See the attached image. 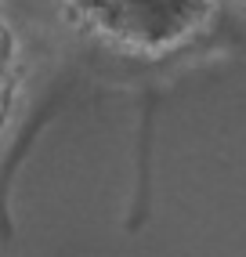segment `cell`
Returning <instances> with one entry per match:
<instances>
[{"label":"cell","instance_id":"obj_1","mask_svg":"<svg viewBox=\"0 0 246 257\" xmlns=\"http://www.w3.org/2000/svg\"><path fill=\"white\" fill-rule=\"evenodd\" d=\"M65 8L83 29L119 51L163 55L196 37L217 0H65Z\"/></svg>","mask_w":246,"mask_h":257}]
</instances>
